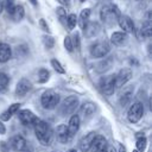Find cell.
Returning <instances> with one entry per match:
<instances>
[{"label":"cell","instance_id":"cell-1","mask_svg":"<svg viewBox=\"0 0 152 152\" xmlns=\"http://www.w3.org/2000/svg\"><path fill=\"white\" fill-rule=\"evenodd\" d=\"M33 129H34L36 137H37L38 141L40 142V145H43V146L51 145V142L53 140V131L48 122H45L43 120H38L34 124Z\"/></svg>","mask_w":152,"mask_h":152},{"label":"cell","instance_id":"cell-2","mask_svg":"<svg viewBox=\"0 0 152 152\" xmlns=\"http://www.w3.org/2000/svg\"><path fill=\"white\" fill-rule=\"evenodd\" d=\"M121 15L120 10L116 5L114 4H109V5H104L101 11H100V19L103 24L112 26L115 23H118L119 17Z\"/></svg>","mask_w":152,"mask_h":152},{"label":"cell","instance_id":"cell-3","mask_svg":"<svg viewBox=\"0 0 152 152\" xmlns=\"http://www.w3.org/2000/svg\"><path fill=\"white\" fill-rule=\"evenodd\" d=\"M59 101H61V97H59V94L56 93L55 90L52 89H49V90H45L43 94H42V97H40V103L43 106V108L45 109H55L57 107V104H59Z\"/></svg>","mask_w":152,"mask_h":152},{"label":"cell","instance_id":"cell-4","mask_svg":"<svg viewBox=\"0 0 152 152\" xmlns=\"http://www.w3.org/2000/svg\"><path fill=\"white\" fill-rule=\"evenodd\" d=\"M110 51V44L107 40H97L90 45L89 52L94 58H103Z\"/></svg>","mask_w":152,"mask_h":152},{"label":"cell","instance_id":"cell-5","mask_svg":"<svg viewBox=\"0 0 152 152\" xmlns=\"http://www.w3.org/2000/svg\"><path fill=\"white\" fill-rule=\"evenodd\" d=\"M78 104H80V100L76 95H70L68 97H65L62 103H61V107H59V112L62 115L66 116V115H71L75 113V110L78 108Z\"/></svg>","mask_w":152,"mask_h":152},{"label":"cell","instance_id":"cell-6","mask_svg":"<svg viewBox=\"0 0 152 152\" xmlns=\"http://www.w3.org/2000/svg\"><path fill=\"white\" fill-rule=\"evenodd\" d=\"M144 115V104L139 101L133 102V104H131L128 112H127V119L129 122L135 124L138 122Z\"/></svg>","mask_w":152,"mask_h":152},{"label":"cell","instance_id":"cell-7","mask_svg":"<svg viewBox=\"0 0 152 152\" xmlns=\"http://www.w3.org/2000/svg\"><path fill=\"white\" fill-rule=\"evenodd\" d=\"M95 110H96V106L90 101H86L80 106L77 116L80 118V120L86 121V120H89L95 114Z\"/></svg>","mask_w":152,"mask_h":152},{"label":"cell","instance_id":"cell-8","mask_svg":"<svg viewBox=\"0 0 152 152\" xmlns=\"http://www.w3.org/2000/svg\"><path fill=\"white\" fill-rule=\"evenodd\" d=\"M18 118H19V121L24 125V126H27V127H33L34 124L39 120L36 114H33V112L28 110V109H21V110H18Z\"/></svg>","mask_w":152,"mask_h":152},{"label":"cell","instance_id":"cell-9","mask_svg":"<svg viewBox=\"0 0 152 152\" xmlns=\"http://www.w3.org/2000/svg\"><path fill=\"white\" fill-rule=\"evenodd\" d=\"M132 70L128 68L121 69L116 75H115V88H121L124 87L131 78H132Z\"/></svg>","mask_w":152,"mask_h":152},{"label":"cell","instance_id":"cell-10","mask_svg":"<svg viewBox=\"0 0 152 152\" xmlns=\"http://www.w3.org/2000/svg\"><path fill=\"white\" fill-rule=\"evenodd\" d=\"M118 24L120 26V28L122 30V32L125 33H134V23L133 20L128 17V15H124L121 14L118 19Z\"/></svg>","mask_w":152,"mask_h":152},{"label":"cell","instance_id":"cell-11","mask_svg":"<svg viewBox=\"0 0 152 152\" xmlns=\"http://www.w3.org/2000/svg\"><path fill=\"white\" fill-rule=\"evenodd\" d=\"M56 138L61 144H68L72 139V137L70 135V133L68 131L66 125L62 124V125L57 126V128H56Z\"/></svg>","mask_w":152,"mask_h":152},{"label":"cell","instance_id":"cell-12","mask_svg":"<svg viewBox=\"0 0 152 152\" xmlns=\"http://www.w3.org/2000/svg\"><path fill=\"white\" fill-rule=\"evenodd\" d=\"M115 75L106 76L102 80V91L109 96L115 91Z\"/></svg>","mask_w":152,"mask_h":152},{"label":"cell","instance_id":"cell-13","mask_svg":"<svg viewBox=\"0 0 152 152\" xmlns=\"http://www.w3.org/2000/svg\"><path fill=\"white\" fill-rule=\"evenodd\" d=\"M100 31H101V25L97 21H88L83 28L84 36L87 38H93V37L97 36L100 33Z\"/></svg>","mask_w":152,"mask_h":152},{"label":"cell","instance_id":"cell-14","mask_svg":"<svg viewBox=\"0 0 152 152\" xmlns=\"http://www.w3.org/2000/svg\"><path fill=\"white\" fill-rule=\"evenodd\" d=\"M32 88V83L27 78H21L18 81L15 86V95L17 96H24L26 95Z\"/></svg>","mask_w":152,"mask_h":152},{"label":"cell","instance_id":"cell-15","mask_svg":"<svg viewBox=\"0 0 152 152\" xmlns=\"http://www.w3.org/2000/svg\"><path fill=\"white\" fill-rule=\"evenodd\" d=\"M96 133L95 132H89L88 134L83 135L78 142V147L82 152H89L90 147H91V144H93V140L95 138Z\"/></svg>","mask_w":152,"mask_h":152},{"label":"cell","instance_id":"cell-16","mask_svg":"<svg viewBox=\"0 0 152 152\" xmlns=\"http://www.w3.org/2000/svg\"><path fill=\"white\" fill-rule=\"evenodd\" d=\"M11 146H12V148H13L14 151L21 152V151H24V150L26 148L27 141H26V139H25L23 135L17 134V135L12 137V139H11Z\"/></svg>","mask_w":152,"mask_h":152},{"label":"cell","instance_id":"cell-17","mask_svg":"<svg viewBox=\"0 0 152 152\" xmlns=\"http://www.w3.org/2000/svg\"><path fill=\"white\" fill-rule=\"evenodd\" d=\"M107 140L103 135H100V134H96L94 140H93V144H91V147H90V152H101L106 145H107Z\"/></svg>","mask_w":152,"mask_h":152},{"label":"cell","instance_id":"cell-18","mask_svg":"<svg viewBox=\"0 0 152 152\" xmlns=\"http://www.w3.org/2000/svg\"><path fill=\"white\" fill-rule=\"evenodd\" d=\"M127 42V33L122 32V31H118V32H114L112 33L110 36V43L115 46H120V45H124L125 43Z\"/></svg>","mask_w":152,"mask_h":152},{"label":"cell","instance_id":"cell-19","mask_svg":"<svg viewBox=\"0 0 152 152\" xmlns=\"http://www.w3.org/2000/svg\"><path fill=\"white\" fill-rule=\"evenodd\" d=\"M19 108H20V103H18V102L11 104L2 114H0V120H1V121H8L15 113H18Z\"/></svg>","mask_w":152,"mask_h":152},{"label":"cell","instance_id":"cell-20","mask_svg":"<svg viewBox=\"0 0 152 152\" xmlns=\"http://www.w3.org/2000/svg\"><path fill=\"white\" fill-rule=\"evenodd\" d=\"M80 124H81V120H80V118L77 116V114H74V115H71V118H70V120H69V124H68V131H69V133H70V135L71 137H74L76 133H77V131L80 129Z\"/></svg>","mask_w":152,"mask_h":152},{"label":"cell","instance_id":"cell-21","mask_svg":"<svg viewBox=\"0 0 152 152\" xmlns=\"http://www.w3.org/2000/svg\"><path fill=\"white\" fill-rule=\"evenodd\" d=\"M12 57V49L6 43H0V63H6Z\"/></svg>","mask_w":152,"mask_h":152},{"label":"cell","instance_id":"cell-22","mask_svg":"<svg viewBox=\"0 0 152 152\" xmlns=\"http://www.w3.org/2000/svg\"><path fill=\"white\" fill-rule=\"evenodd\" d=\"M132 100H133V90L129 88V89L125 90V91L120 95V97H119V103H120V106L124 108V107L128 106V104L132 102Z\"/></svg>","mask_w":152,"mask_h":152},{"label":"cell","instance_id":"cell-23","mask_svg":"<svg viewBox=\"0 0 152 152\" xmlns=\"http://www.w3.org/2000/svg\"><path fill=\"white\" fill-rule=\"evenodd\" d=\"M11 15V18H12V20L13 21H20L23 18H24V15H25V10H24V7L21 6V5H19V4H17L15 5V7H14V10L12 11V13L10 14Z\"/></svg>","mask_w":152,"mask_h":152},{"label":"cell","instance_id":"cell-24","mask_svg":"<svg viewBox=\"0 0 152 152\" xmlns=\"http://www.w3.org/2000/svg\"><path fill=\"white\" fill-rule=\"evenodd\" d=\"M90 13H91V11H90L89 8H84V10H82V11H81L80 17L77 18V24L80 25V27H81L82 30L84 28V26H86V25H87V23L89 21Z\"/></svg>","mask_w":152,"mask_h":152},{"label":"cell","instance_id":"cell-25","mask_svg":"<svg viewBox=\"0 0 152 152\" xmlns=\"http://www.w3.org/2000/svg\"><path fill=\"white\" fill-rule=\"evenodd\" d=\"M112 62H113V59L110 58V57H108V58H104L103 61H101L97 65H96V71L97 72H100V74H103V72H106L108 69H110V66H112Z\"/></svg>","mask_w":152,"mask_h":152},{"label":"cell","instance_id":"cell-26","mask_svg":"<svg viewBox=\"0 0 152 152\" xmlns=\"http://www.w3.org/2000/svg\"><path fill=\"white\" fill-rule=\"evenodd\" d=\"M140 33H141V36L145 37V38H150V37H151V34H152V25H151V20H146V21L141 25Z\"/></svg>","mask_w":152,"mask_h":152},{"label":"cell","instance_id":"cell-27","mask_svg":"<svg viewBox=\"0 0 152 152\" xmlns=\"http://www.w3.org/2000/svg\"><path fill=\"white\" fill-rule=\"evenodd\" d=\"M65 24H66L68 30H70V31L74 30L75 26H76V24H77V17H76V14H74V13L68 14L66 18H65Z\"/></svg>","mask_w":152,"mask_h":152},{"label":"cell","instance_id":"cell-28","mask_svg":"<svg viewBox=\"0 0 152 152\" xmlns=\"http://www.w3.org/2000/svg\"><path fill=\"white\" fill-rule=\"evenodd\" d=\"M8 83H10V77L5 72H0V93L7 89Z\"/></svg>","mask_w":152,"mask_h":152},{"label":"cell","instance_id":"cell-29","mask_svg":"<svg viewBox=\"0 0 152 152\" xmlns=\"http://www.w3.org/2000/svg\"><path fill=\"white\" fill-rule=\"evenodd\" d=\"M146 145H147V139L145 137H140L137 139V142H135V146H137V151L139 152H144L145 148H146Z\"/></svg>","mask_w":152,"mask_h":152},{"label":"cell","instance_id":"cell-30","mask_svg":"<svg viewBox=\"0 0 152 152\" xmlns=\"http://www.w3.org/2000/svg\"><path fill=\"white\" fill-rule=\"evenodd\" d=\"M49 77H50V72H49L46 69H40V70L38 71V82H39V83H45V82H48Z\"/></svg>","mask_w":152,"mask_h":152},{"label":"cell","instance_id":"cell-31","mask_svg":"<svg viewBox=\"0 0 152 152\" xmlns=\"http://www.w3.org/2000/svg\"><path fill=\"white\" fill-rule=\"evenodd\" d=\"M43 44H44V46H45L46 49L53 48V45H55V39H53V37H51L50 34L43 36Z\"/></svg>","mask_w":152,"mask_h":152},{"label":"cell","instance_id":"cell-32","mask_svg":"<svg viewBox=\"0 0 152 152\" xmlns=\"http://www.w3.org/2000/svg\"><path fill=\"white\" fill-rule=\"evenodd\" d=\"M4 1V8L6 10V12L8 13V14H11L12 13V11L14 10V7H15V1L14 0H2Z\"/></svg>","mask_w":152,"mask_h":152},{"label":"cell","instance_id":"cell-33","mask_svg":"<svg viewBox=\"0 0 152 152\" xmlns=\"http://www.w3.org/2000/svg\"><path fill=\"white\" fill-rule=\"evenodd\" d=\"M51 66L55 69V71H57L58 74H64L65 72V70H64V68L62 66V64L59 63V61H57V59H51Z\"/></svg>","mask_w":152,"mask_h":152},{"label":"cell","instance_id":"cell-34","mask_svg":"<svg viewBox=\"0 0 152 152\" xmlns=\"http://www.w3.org/2000/svg\"><path fill=\"white\" fill-rule=\"evenodd\" d=\"M64 48H65V50H66V51H69V52H72V51H74L72 39H71V37H70V36H66V37L64 38Z\"/></svg>","mask_w":152,"mask_h":152},{"label":"cell","instance_id":"cell-35","mask_svg":"<svg viewBox=\"0 0 152 152\" xmlns=\"http://www.w3.org/2000/svg\"><path fill=\"white\" fill-rule=\"evenodd\" d=\"M56 13H57L59 20H61V21H64V19L66 18V11H65L63 7H58V8L56 10Z\"/></svg>","mask_w":152,"mask_h":152},{"label":"cell","instance_id":"cell-36","mask_svg":"<svg viewBox=\"0 0 152 152\" xmlns=\"http://www.w3.org/2000/svg\"><path fill=\"white\" fill-rule=\"evenodd\" d=\"M39 26L42 27V30L43 31H45V32H50V28H49V26H48V24H46V21L44 20V19H39Z\"/></svg>","mask_w":152,"mask_h":152},{"label":"cell","instance_id":"cell-37","mask_svg":"<svg viewBox=\"0 0 152 152\" xmlns=\"http://www.w3.org/2000/svg\"><path fill=\"white\" fill-rule=\"evenodd\" d=\"M101 152H116V148H115L113 145L107 144V145H106V147H104V148H103Z\"/></svg>","mask_w":152,"mask_h":152},{"label":"cell","instance_id":"cell-38","mask_svg":"<svg viewBox=\"0 0 152 152\" xmlns=\"http://www.w3.org/2000/svg\"><path fill=\"white\" fill-rule=\"evenodd\" d=\"M5 132H6V128H5L4 124L0 121V134H5Z\"/></svg>","mask_w":152,"mask_h":152},{"label":"cell","instance_id":"cell-39","mask_svg":"<svg viewBox=\"0 0 152 152\" xmlns=\"http://www.w3.org/2000/svg\"><path fill=\"white\" fill-rule=\"evenodd\" d=\"M116 152H126V148H125V146H124L122 144H120V145H119V150H118Z\"/></svg>","mask_w":152,"mask_h":152},{"label":"cell","instance_id":"cell-40","mask_svg":"<svg viewBox=\"0 0 152 152\" xmlns=\"http://www.w3.org/2000/svg\"><path fill=\"white\" fill-rule=\"evenodd\" d=\"M4 11V1L2 0H0V14H1V12Z\"/></svg>","mask_w":152,"mask_h":152},{"label":"cell","instance_id":"cell-41","mask_svg":"<svg viewBox=\"0 0 152 152\" xmlns=\"http://www.w3.org/2000/svg\"><path fill=\"white\" fill-rule=\"evenodd\" d=\"M28 1H30L33 6H37V5H38V0H28Z\"/></svg>","mask_w":152,"mask_h":152},{"label":"cell","instance_id":"cell-42","mask_svg":"<svg viewBox=\"0 0 152 152\" xmlns=\"http://www.w3.org/2000/svg\"><path fill=\"white\" fill-rule=\"evenodd\" d=\"M59 1V4H62V5H65V4H68V1L66 0H58Z\"/></svg>","mask_w":152,"mask_h":152},{"label":"cell","instance_id":"cell-43","mask_svg":"<svg viewBox=\"0 0 152 152\" xmlns=\"http://www.w3.org/2000/svg\"><path fill=\"white\" fill-rule=\"evenodd\" d=\"M66 152H77V151H76L75 148H70V150H68Z\"/></svg>","mask_w":152,"mask_h":152},{"label":"cell","instance_id":"cell-44","mask_svg":"<svg viewBox=\"0 0 152 152\" xmlns=\"http://www.w3.org/2000/svg\"><path fill=\"white\" fill-rule=\"evenodd\" d=\"M133 152H139V151H137V150H133Z\"/></svg>","mask_w":152,"mask_h":152},{"label":"cell","instance_id":"cell-45","mask_svg":"<svg viewBox=\"0 0 152 152\" xmlns=\"http://www.w3.org/2000/svg\"><path fill=\"white\" fill-rule=\"evenodd\" d=\"M80 1H81V2H84V1H86V0H80Z\"/></svg>","mask_w":152,"mask_h":152}]
</instances>
